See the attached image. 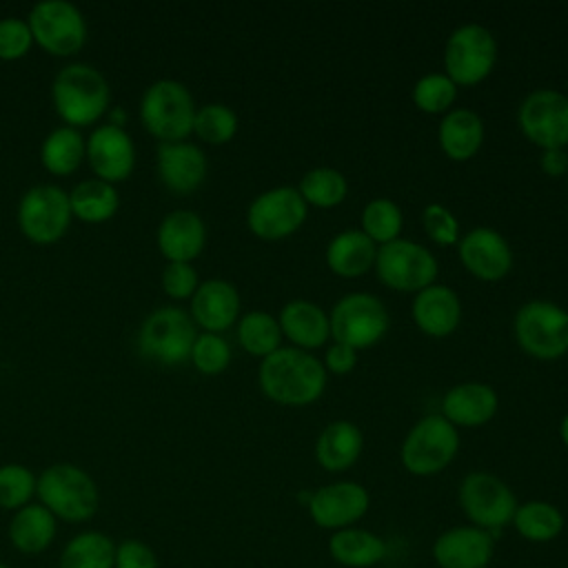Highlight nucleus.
I'll return each instance as SVG.
<instances>
[{"instance_id":"nucleus-1","label":"nucleus","mask_w":568,"mask_h":568,"mask_svg":"<svg viewBox=\"0 0 568 568\" xmlns=\"http://www.w3.org/2000/svg\"><path fill=\"white\" fill-rule=\"evenodd\" d=\"M328 373L320 357L295 346H280L260 362L262 393L282 406H308L324 395Z\"/></svg>"},{"instance_id":"nucleus-2","label":"nucleus","mask_w":568,"mask_h":568,"mask_svg":"<svg viewBox=\"0 0 568 568\" xmlns=\"http://www.w3.org/2000/svg\"><path fill=\"white\" fill-rule=\"evenodd\" d=\"M55 113L67 126L82 129L98 122L111 100L106 78L91 64L73 62L58 71L51 84Z\"/></svg>"},{"instance_id":"nucleus-3","label":"nucleus","mask_w":568,"mask_h":568,"mask_svg":"<svg viewBox=\"0 0 568 568\" xmlns=\"http://www.w3.org/2000/svg\"><path fill=\"white\" fill-rule=\"evenodd\" d=\"M36 497L60 521H89L100 506V493L93 477L75 464H53L38 475Z\"/></svg>"},{"instance_id":"nucleus-4","label":"nucleus","mask_w":568,"mask_h":568,"mask_svg":"<svg viewBox=\"0 0 568 568\" xmlns=\"http://www.w3.org/2000/svg\"><path fill=\"white\" fill-rule=\"evenodd\" d=\"M195 100L191 91L171 78L155 80L140 100V118L160 142H184L193 133Z\"/></svg>"},{"instance_id":"nucleus-5","label":"nucleus","mask_w":568,"mask_h":568,"mask_svg":"<svg viewBox=\"0 0 568 568\" xmlns=\"http://www.w3.org/2000/svg\"><path fill=\"white\" fill-rule=\"evenodd\" d=\"M459 450L457 428L442 415H424L406 433L399 459L402 466L417 477H430L450 466Z\"/></svg>"},{"instance_id":"nucleus-6","label":"nucleus","mask_w":568,"mask_h":568,"mask_svg":"<svg viewBox=\"0 0 568 568\" xmlns=\"http://www.w3.org/2000/svg\"><path fill=\"white\" fill-rule=\"evenodd\" d=\"M513 333L519 348L535 359L552 362L568 353V313L550 300H530L519 306Z\"/></svg>"},{"instance_id":"nucleus-7","label":"nucleus","mask_w":568,"mask_h":568,"mask_svg":"<svg viewBox=\"0 0 568 568\" xmlns=\"http://www.w3.org/2000/svg\"><path fill=\"white\" fill-rule=\"evenodd\" d=\"M197 328L191 315L178 306L151 311L138 331V351L158 364L175 366L191 357Z\"/></svg>"},{"instance_id":"nucleus-8","label":"nucleus","mask_w":568,"mask_h":568,"mask_svg":"<svg viewBox=\"0 0 568 568\" xmlns=\"http://www.w3.org/2000/svg\"><path fill=\"white\" fill-rule=\"evenodd\" d=\"M328 324L333 342H342L359 351L371 348L384 339L390 317L377 295L353 291L333 304Z\"/></svg>"},{"instance_id":"nucleus-9","label":"nucleus","mask_w":568,"mask_h":568,"mask_svg":"<svg viewBox=\"0 0 568 568\" xmlns=\"http://www.w3.org/2000/svg\"><path fill=\"white\" fill-rule=\"evenodd\" d=\"M457 497L470 526H477L490 535L508 526L519 506L510 486L488 470L468 473L459 484Z\"/></svg>"},{"instance_id":"nucleus-10","label":"nucleus","mask_w":568,"mask_h":568,"mask_svg":"<svg viewBox=\"0 0 568 568\" xmlns=\"http://www.w3.org/2000/svg\"><path fill=\"white\" fill-rule=\"evenodd\" d=\"M497 62V40L481 24H462L450 31L444 47V73L459 87L484 82Z\"/></svg>"},{"instance_id":"nucleus-11","label":"nucleus","mask_w":568,"mask_h":568,"mask_svg":"<svg viewBox=\"0 0 568 568\" xmlns=\"http://www.w3.org/2000/svg\"><path fill=\"white\" fill-rule=\"evenodd\" d=\"M375 273L393 291L419 293L435 284L439 264L437 257L422 244L399 237L384 246H377Z\"/></svg>"},{"instance_id":"nucleus-12","label":"nucleus","mask_w":568,"mask_h":568,"mask_svg":"<svg viewBox=\"0 0 568 568\" xmlns=\"http://www.w3.org/2000/svg\"><path fill=\"white\" fill-rule=\"evenodd\" d=\"M33 42L51 55L67 58L87 42V20L80 9L67 0H42L27 16Z\"/></svg>"},{"instance_id":"nucleus-13","label":"nucleus","mask_w":568,"mask_h":568,"mask_svg":"<svg viewBox=\"0 0 568 568\" xmlns=\"http://www.w3.org/2000/svg\"><path fill=\"white\" fill-rule=\"evenodd\" d=\"M69 193L55 184L31 186L18 204V226L33 244L58 242L71 224Z\"/></svg>"},{"instance_id":"nucleus-14","label":"nucleus","mask_w":568,"mask_h":568,"mask_svg":"<svg viewBox=\"0 0 568 568\" xmlns=\"http://www.w3.org/2000/svg\"><path fill=\"white\" fill-rule=\"evenodd\" d=\"M519 131L541 151L568 146V95L557 89L530 91L517 109Z\"/></svg>"},{"instance_id":"nucleus-15","label":"nucleus","mask_w":568,"mask_h":568,"mask_svg":"<svg viewBox=\"0 0 568 568\" xmlns=\"http://www.w3.org/2000/svg\"><path fill=\"white\" fill-rule=\"evenodd\" d=\"M308 215V204L297 186H273L260 193L246 211L248 231L266 242L284 240L302 229Z\"/></svg>"},{"instance_id":"nucleus-16","label":"nucleus","mask_w":568,"mask_h":568,"mask_svg":"<svg viewBox=\"0 0 568 568\" xmlns=\"http://www.w3.org/2000/svg\"><path fill=\"white\" fill-rule=\"evenodd\" d=\"M306 506L320 528L335 532L355 526L368 513L371 495L357 481H333L311 493Z\"/></svg>"},{"instance_id":"nucleus-17","label":"nucleus","mask_w":568,"mask_h":568,"mask_svg":"<svg viewBox=\"0 0 568 568\" xmlns=\"http://www.w3.org/2000/svg\"><path fill=\"white\" fill-rule=\"evenodd\" d=\"M462 266L481 282H499L513 268V248L490 226H475L457 242Z\"/></svg>"},{"instance_id":"nucleus-18","label":"nucleus","mask_w":568,"mask_h":568,"mask_svg":"<svg viewBox=\"0 0 568 568\" xmlns=\"http://www.w3.org/2000/svg\"><path fill=\"white\" fill-rule=\"evenodd\" d=\"M87 160L98 180L122 182L135 166V146L120 124H102L87 140Z\"/></svg>"},{"instance_id":"nucleus-19","label":"nucleus","mask_w":568,"mask_h":568,"mask_svg":"<svg viewBox=\"0 0 568 568\" xmlns=\"http://www.w3.org/2000/svg\"><path fill=\"white\" fill-rule=\"evenodd\" d=\"M493 555V535L470 524L444 530L433 544V559L439 568H488Z\"/></svg>"},{"instance_id":"nucleus-20","label":"nucleus","mask_w":568,"mask_h":568,"mask_svg":"<svg viewBox=\"0 0 568 568\" xmlns=\"http://www.w3.org/2000/svg\"><path fill=\"white\" fill-rule=\"evenodd\" d=\"M155 160L160 182L175 195H189L206 180V155L193 142H162Z\"/></svg>"},{"instance_id":"nucleus-21","label":"nucleus","mask_w":568,"mask_h":568,"mask_svg":"<svg viewBox=\"0 0 568 568\" xmlns=\"http://www.w3.org/2000/svg\"><path fill=\"white\" fill-rule=\"evenodd\" d=\"M240 293L237 288L220 277L200 282L191 297V320L204 333H222L240 320Z\"/></svg>"},{"instance_id":"nucleus-22","label":"nucleus","mask_w":568,"mask_h":568,"mask_svg":"<svg viewBox=\"0 0 568 568\" xmlns=\"http://www.w3.org/2000/svg\"><path fill=\"white\" fill-rule=\"evenodd\" d=\"M499 408V397L484 382H462L442 397V415L455 428H477L488 424Z\"/></svg>"},{"instance_id":"nucleus-23","label":"nucleus","mask_w":568,"mask_h":568,"mask_svg":"<svg viewBox=\"0 0 568 568\" xmlns=\"http://www.w3.org/2000/svg\"><path fill=\"white\" fill-rule=\"evenodd\" d=\"M410 315L424 335L448 337L462 322V302L453 288L444 284H430L415 293Z\"/></svg>"},{"instance_id":"nucleus-24","label":"nucleus","mask_w":568,"mask_h":568,"mask_svg":"<svg viewBox=\"0 0 568 568\" xmlns=\"http://www.w3.org/2000/svg\"><path fill=\"white\" fill-rule=\"evenodd\" d=\"M206 244L204 220L189 209H178L164 215L158 226V248L166 262L191 264Z\"/></svg>"},{"instance_id":"nucleus-25","label":"nucleus","mask_w":568,"mask_h":568,"mask_svg":"<svg viewBox=\"0 0 568 568\" xmlns=\"http://www.w3.org/2000/svg\"><path fill=\"white\" fill-rule=\"evenodd\" d=\"M282 337L302 351L322 348L331 337L328 313L311 300H291L277 315Z\"/></svg>"},{"instance_id":"nucleus-26","label":"nucleus","mask_w":568,"mask_h":568,"mask_svg":"<svg viewBox=\"0 0 568 568\" xmlns=\"http://www.w3.org/2000/svg\"><path fill=\"white\" fill-rule=\"evenodd\" d=\"M364 450V435L357 424L335 419L322 428L315 442V459L328 473L348 470Z\"/></svg>"},{"instance_id":"nucleus-27","label":"nucleus","mask_w":568,"mask_h":568,"mask_svg":"<svg viewBox=\"0 0 568 568\" xmlns=\"http://www.w3.org/2000/svg\"><path fill=\"white\" fill-rule=\"evenodd\" d=\"M484 120L470 109H450L437 126L439 149L453 162L475 158L484 144Z\"/></svg>"},{"instance_id":"nucleus-28","label":"nucleus","mask_w":568,"mask_h":568,"mask_svg":"<svg viewBox=\"0 0 568 568\" xmlns=\"http://www.w3.org/2000/svg\"><path fill=\"white\" fill-rule=\"evenodd\" d=\"M7 532L18 552L40 555L53 544L58 519L40 501H31L11 515Z\"/></svg>"},{"instance_id":"nucleus-29","label":"nucleus","mask_w":568,"mask_h":568,"mask_svg":"<svg viewBox=\"0 0 568 568\" xmlns=\"http://www.w3.org/2000/svg\"><path fill=\"white\" fill-rule=\"evenodd\" d=\"M377 244L371 242L359 229H346L333 235L326 246V264L328 268L346 280L359 277L375 268Z\"/></svg>"},{"instance_id":"nucleus-30","label":"nucleus","mask_w":568,"mask_h":568,"mask_svg":"<svg viewBox=\"0 0 568 568\" xmlns=\"http://www.w3.org/2000/svg\"><path fill=\"white\" fill-rule=\"evenodd\" d=\"M331 557L346 568H373L386 557V544L366 528H342L328 539Z\"/></svg>"},{"instance_id":"nucleus-31","label":"nucleus","mask_w":568,"mask_h":568,"mask_svg":"<svg viewBox=\"0 0 568 568\" xmlns=\"http://www.w3.org/2000/svg\"><path fill=\"white\" fill-rule=\"evenodd\" d=\"M69 202H71V215L89 224H100L111 220L120 206L115 186L98 178L78 182L69 193Z\"/></svg>"},{"instance_id":"nucleus-32","label":"nucleus","mask_w":568,"mask_h":568,"mask_svg":"<svg viewBox=\"0 0 568 568\" xmlns=\"http://www.w3.org/2000/svg\"><path fill=\"white\" fill-rule=\"evenodd\" d=\"M40 160L49 173L69 175L87 160V140L73 126H58L44 138Z\"/></svg>"},{"instance_id":"nucleus-33","label":"nucleus","mask_w":568,"mask_h":568,"mask_svg":"<svg viewBox=\"0 0 568 568\" xmlns=\"http://www.w3.org/2000/svg\"><path fill=\"white\" fill-rule=\"evenodd\" d=\"M510 524L517 530V535L524 537L526 541L548 544L561 535L564 513L550 501L530 499L517 506Z\"/></svg>"},{"instance_id":"nucleus-34","label":"nucleus","mask_w":568,"mask_h":568,"mask_svg":"<svg viewBox=\"0 0 568 568\" xmlns=\"http://www.w3.org/2000/svg\"><path fill=\"white\" fill-rule=\"evenodd\" d=\"M115 541L100 530H82L71 537L60 557L58 568H113Z\"/></svg>"},{"instance_id":"nucleus-35","label":"nucleus","mask_w":568,"mask_h":568,"mask_svg":"<svg viewBox=\"0 0 568 568\" xmlns=\"http://www.w3.org/2000/svg\"><path fill=\"white\" fill-rule=\"evenodd\" d=\"M237 339L248 355L264 359L282 346L284 337L275 315L266 311H248L237 320Z\"/></svg>"},{"instance_id":"nucleus-36","label":"nucleus","mask_w":568,"mask_h":568,"mask_svg":"<svg viewBox=\"0 0 568 568\" xmlns=\"http://www.w3.org/2000/svg\"><path fill=\"white\" fill-rule=\"evenodd\" d=\"M297 191L308 206L333 209L346 200L348 182L344 173L333 166H315L302 175Z\"/></svg>"},{"instance_id":"nucleus-37","label":"nucleus","mask_w":568,"mask_h":568,"mask_svg":"<svg viewBox=\"0 0 568 568\" xmlns=\"http://www.w3.org/2000/svg\"><path fill=\"white\" fill-rule=\"evenodd\" d=\"M359 222H362L359 231L377 246H384L402 237L404 213L397 202L388 197H375L362 209Z\"/></svg>"},{"instance_id":"nucleus-38","label":"nucleus","mask_w":568,"mask_h":568,"mask_svg":"<svg viewBox=\"0 0 568 568\" xmlns=\"http://www.w3.org/2000/svg\"><path fill=\"white\" fill-rule=\"evenodd\" d=\"M413 104L428 115H446L457 100V84L446 73H426L413 84Z\"/></svg>"},{"instance_id":"nucleus-39","label":"nucleus","mask_w":568,"mask_h":568,"mask_svg":"<svg viewBox=\"0 0 568 568\" xmlns=\"http://www.w3.org/2000/svg\"><path fill=\"white\" fill-rule=\"evenodd\" d=\"M193 133L206 144H226L237 133V115L222 102H209L197 106L193 120Z\"/></svg>"},{"instance_id":"nucleus-40","label":"nucleus","mask_w":568,"mask_h":568,"mask_svg":"<svg viewBox=\"0 0 568 568\" xmlns=\"http://www.w3.org/2000/svg\"><path fill=\"white\" fill-rule=\"evenodd\" d=\"M38 477L31 468L22 464H2L0 466V508L2 510H20L31 504L36 497Z\"/></svg>"},{"instance_id":"nucleus-41","label":"nucleus","mask_w":568,"mask_h":568,"mask_svg":"<svg viewBox=\"0 0 568 568\" xmlns=\"http://www.w3.org/2000/svg\"><path fill=\"white\" fill-rule=\"evenodd\" d=\"M189 362L202 375H220L231 364V346L220 333H197Z\"/></svg>"},{"instance_id":"nucleus-42","label":"nucleus","mask_w":568,"mask_h":568,"mask_svg":"<svg viewBox=\"0 0 568 568\" xmlns=\"http://www.w3.org/2000/svg\"><path fill=\"white\" fill-rule=\"evenodd\" d=\"M422 224L426 235L439 246H453L459 242V222L455 213L444 204H428L422 211Z\"/></svg>"},{"instance_id":"nucleus-43","label":"nucleus","mask_w":568,"mask_h":568,"mask_svg":"<svg viewBox=\"0 0 568 568\" xmlns=\"http://www.w3.org/2000/svg\"><path fill=\"white\" fill-rule=\"evenodd\" d=\"M31 44L33 36L27 20L13 16L0 20V60H20L29 53Z\"/></svg>"},{"instance_id":"nucleus-44","label":"nucleus","mask_w":568,"mask_h":568,"mask_svg":"<svg viewBox=\"0 0 568 568\" xmlns=\"http://www.w3.org/2000/svg\"><path fill=\"white\" fill-rule=\"evenodd\" d=\"M200 286L197 271L186 262H166L162 271V288L171 300H191Z\"/></svg>"},{"instance_id":"nucleus-45","label":"nucleus","mask_w":568,"mask_h":568,"mask_svg":"<svg viewBox=\"0 0 568 568\" xmlns=\"http://www.w3.org/2000/svg\"><path fill=\"white\" fill-rule=\"evenodd\" d=\"M113 568H160V559L146 541L131 537L115 544Z\"/></svg>"},{"instance_id":"nucleus-46","label":"nucleus","mask_w":568,"mask_h":568,"mask_svg":"<svg viewBox=\"0 0 568 568\" xmlns=\"http://www.w3.org/2000/svg\"><path fill=\"white\" fill-rule=\"evenodd\" d=\"M322 364H324L326 373L348 375L357 366V351L353 346H348V344L331 342L326 353H324V357H322Z\"/></svg>"},{"instance_id":"nucleus-47","label":"nucleus","mask_w":568,"mask_h":568,"mask_svg":"<svg viewBox=\"0 0 568 568\" xmlns=\"http://www.w3.org/2000/svg\"><path fill=\"white\" fill-rule=\"evenodd\" d=\"M539 166L550 178L564 175L568 171V151L566 149H546V151H541Z\"/></svg>"},{"instance_id":"nucleus-48","label":"nucleus","mask_w":568,"mask_h":568,"mask_svg":"<svg viewBox=\"0 0 568 568\" xmlns=\"http://www.w3.org/2000/svg\"><path fill=\"white\" fill-rule=\"evenodd\" d=\"M559 437H561L564 446L568 448V413L564 415V419H561V424H559Z\"/></svg>"},{"instance_id":"nucleus-49","label":"nucleus","mask_w":568,"mask_h":568,"mask_svg":"<svg viewBox=\"0 0 568 568\" xmlns=\"http://www.w3.org/2000/svg\"><path fill=\"white\" fill-rule=\"evenodd\" d=\"M0 568H9V566H7V564H2V561H0Z\"/></svg>"},{"instance_id":"nucleus-50","label":"nucleus","mask_w":568,"mask_h":568,"mask_svg":"<svg viewBox=\"0 0 568 568\" xmlns=\"http://www.w3.org/2000/svg\"><path fill=\"white\" fill-rule=\"evenodd\" d=\"M566 313H568V308H566Z\"/></svg>"},{"instance_id":"nucleus-51","label":"nucleus","mask_w":568,"mask_h":568,"mask_svg":"<svg viewBox=\"0 0 568 568\" xmlns=\"http://www.w3.org/2000/svg\"><path fill=\"white\" fill-rule=\"evenodd\" d=\"M566 149H568V146H566Z\"/></svg>"}]
</instances>
